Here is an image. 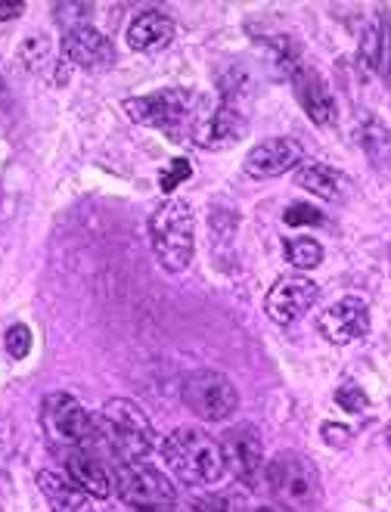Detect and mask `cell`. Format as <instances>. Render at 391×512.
<instances>
[{"label": "cell", "instance_id": "cell-1", "mask_svg": "<svg viewBox=\"0 0 391 512\" xmlns=\"http://www.w3.org/2000/svg\"><path fill=\"white\" fill-rule=\"evenodd\" d=\"M162 457L168 469L190 488L218 485L227 472L221 441L196 426H180L162 441Z\"/></svg>", "mask_w": 391, "mask_h": 512}, {"label": "cell", "instance_id": "cell-2", "mask_svg": "<svg viewBox=\"0 0 391 512\" xmlns=\"http://www.w3.org/2000/svg\"><path fill=\"white\" fill-rule=\"evenodd\" d=\"M97 444H103L118 463H137L156 447V429L149 416L128 398L106 401L100 413V432ZM94 444V447H97ZM94 454V450H90Z\"/></svg>", "mask_w": 391, "mask_h": 512}, {"label": "cell", "instance_id": "cell-3", "mask_svg": "<svg viewBox=\"0 0 391 512\" xmlns=\"http://www.w3.org/2000/svg\"><path fill=\"white\" fill-rule=\"evenodd\" d=\"M149 239H153V252L168 274L187 270L196 252L193 208L184 199H165L156 212L149 215Z\"/></svg>", "mask_w": 391, "mask_h": 512}, {"label": "cell", "instance_id": "cell-4", "mask_svg": "<svg viewBox=\"0 0 391 512\" xmlns=\"http://www.w3.org/2000/svg\"><path fill=\"white\" fill-rule=\"evenodd\" d=\"M264 488L286 509H311L320 500V475L308 457L280 450V454L264 466Z\"/></svg>", "mask_w": 391, "mask_h": 512}, {"label": "cell", "instance_id": "cell-5", "mask_svg": "<svg viewBox=\"0 0 391 512\" xmlns=\"http://www.w3.org/2000/svg\"><path fill=\"white\" fill-rule=\"evenodd\" d=\"M41 426L53 444L94 450L97 432H100V416L94 419L72 395H66V391H53L41 404Z\"/></svg>", "mask_w": 391, "mask_h": 512}, {"label": "cell", "instance_id": "cell-6", "mask_svg": "<svg viewBox=\"0 0 391 512\" xmlns=\"http://www.w3.org/2000/svg\"><path fill=\"white\" fill-rule=\"evenodd\" d=\"M184 407L202 419V423H224L239 407V395L233 382L218 370H193L180 385Z\"/></svg>", "mask_w": 391, "mask_h": 512}, {"label": "cell", "instance_id": "cell-7", "mask_svg": "<svg viewBox=\"0 0 391 512\" xmlns=\"http://www.w3.org/2000/svg\"><path fill=\"white\" fill-rule=\"evenodd\" d=\"M196 106L193 90L187 87H165L156 90V94L146 97H131L122 103L125 115L131 118L134 125H146V128H159L168 134H177L190 122V112Z\"/></svg>", "mask_w": 391, "mask_h": 512}, {"label": "cell", "instance_id": "cell-8", "mask_svg": "<svg viewBox=\"0 0 391 512\" xmlns=\"http://www.w3.org/2000/svg\"><path fill=\"white\" fill-rule=\"evenodd\" d=\"M112 488H115L118 500L134 509L174 506V500H177V491L168 481V475L149 463H115Z\"/></svg>", "mask_w": 391, "mask_h": 512}, {"label": "cell", "instance_id": "cell-9", "mask_svg": "<svg viewBox=\"0 0 391 512\" xmlns=\"http://www.w3.org/2000/svg\"><path fill=\"white\" fill-rule=\"evenodd\" d=\"M246 134H249V118L227 97L215 109H208L205 115H196L193 125H190L193 143L208 149V153H224V149H233Z\"/></svg>", "mask_w": 391, "mask_h": 512}, {"label": "cell", "instance_id": "cell-10", "mask_svg": "<svg viewBox=\"0 0 391 512\" xmlns=\"http://www.w3.org/2000/svg\"><path fill=\"white\" fill-rule=\"evenodd\" d=\"M221 450H224V463L227 469L243 481V485H258L264 478V444L255 426L239 423L230 426L221 435Z\"/></svg>", "mask_w": 391, "mask_h": 512}, {"label": "cell", "instance_id": "cell-11", "mask_svg": "<svg viewBox=\"0 0 391 512\" xmlns=\"http://www.w3.org/2000/svg\"><path fill=\"white\" fill-rule=\"evenodd\" d=\"M317 295H320V286L314 280L302 274H286L270 286L264 298V311L274 323L289 326L317 305Z\"/></svg>", "mask_w": 391, "mask_h": 512}, {"label": "cell", "instance_id": "cell-12", "mask_svg": "<svg viewBox=\"0 0 391 512\" xmlns=\"http://www.w3.org/2000/svg\"><path fill=\"white\" fill-rule=\"evenodd\" d=\"M317 333L329 345H351L370 333V308L364 298H339L317 317Z\"/></svg>", "mask_w": 391, "mask_h": 512}, {"label": "cell", "instance_id": "cell-13", "mask_svg": "<svg viewBox=\"0 0 391 512\" xmlns=\"http://www.w3.org/2000/svg\"><path fill=\"white\" fill-rule=\"evenodd\" d=\"M289 78H292V87H295V97H298V103H302V109L311 115V122L320 125V128L333 125L336 115H339V106H336L333 90H329V84L323 81V75L314 72L305 63H295Z\"/></svg>", "mask_w": 391, "mask_h": 512}, {"label": "cell", "instance_id": "cell-14", "mask_svg": "<svg viewBox=\"0 0 391 512\" xmlns=\"http://www.w3.org/2000/svg\"><path fill=\"white\" fill-rule=\"evenodd\" d=\"M302 156H305V149L298 140L274 137V140H264V143L252 146L243 168H246L249 177L267 180V177H280V174L298 168V165H302Z\"/></svg>", "mask_w": 391, "mask_h": 512}, {"label": "cell", "instance_id": "cell-15", "mask_svg": "<svg viewBox=\"0 0 391 512\" xmlns=\"http://www.w3.org/2000/svg\"><path fill=\"white\" fill-rule=\"evenodd\" d=\"M63 56L72 66L103 72L115 63V47L106 35H100L94 25H81L63 35Z\"/></svg>", "mask_w": 391, "mask_h": 512}, {"label": "cell", "instance_id": "cell-16", "mask_svg": "<svg viewBox=\"0 0 391 512\" xmlns=\"http://www.w3.org/2000/svg\"><path fill=\"white\" fill-rule=\"evenodd\" d=\"M63 466H66V475L72 485H78L84 494L97 497V500H106L112 494V478L109 472L100 466V460L90 454V450H81V447H66L63 450Z\"/></svg>", "mask_w": 391, "mask_h": 512}, {"label": "cell", "instance_id": "cell-17", "mask_svg": "<svg viewBox=\"0 0 391 512\" xmlns=\"http://www.w3.org/2000/svg\"><path fill=\"white\" fill-rule=\"evenodd\" d=\"M174 41V22L162 10H143L128 25V44L140 53H156Z\"/></svg>", "mask_w": 391, "mask_h": 512}, {"label": "cell", "instance_id": "cell-18", "mask_svg": "<svg viewBox=\"0 0 391 512\" xmlns=\"http://www.w3.org/2000/svg\"><path fill=\"white\" fill-rule=\"evenodd\" d=\"M38 488H41L50 512H97L90 494H84L78 485H72V481L59 478L56 472H41Z\"/></svg>", "mask_w": 391, "mask_h": 512}, {"label": "cell", "instance_id": "cell-19", "mask_svg": "<svg viewBox=\"0 0 391 512\" xmlns=\"http://www.w3.org/2000/svg\"><path fill=\"white\" fill-rule=\"evenodd\" d=\"M295 184L314 193L317 199H326V202H342L345 196V177L336 171V168H329L323 162H305V165H298L295 168Z\"/></svg>", "mask_w": 391, "mask_h": 512}, {"label": "cell", "instance_id": "cell-20", "mask_svg": "<svg viewBox=\"0 0 391 512\" xmlns=\"http://www.w3.org/2000/svg\"><path fill=\"white\" fill-rule=\"evenodd\" d=\"M391 47H388V35H385V25L376 19L367 25V32L364 38H360V50H357V59H360V66L376 72L382 66V56H388Z\"/></svg>", "mask_w": 391, "mask_h": 512}, {"label": "cell", "instance_id": "cell-21", "mask_svg": "<svg viewBox=\"0 0 391 512\" xmlns=\"http://www.w3.org/2000/svg\"><path fill=\"white\" fill-rule=\"evenodd\" d=\"M283 255L298 270H314L323 261V246L317 243V239H311V236H298V239H286Z\"/></svg>", "mask_w": 391, "mask_h": 512}, {"label": "cell", "instance_id": "cell-22", "mask_svg": "<svg viewBox=\"0 0 391 512\" xmlns=\"http://www.w3.org/2000/svg\"><path fill=\"white\" fill-rule=\"evenodd\" d=\"M360 146H364V153L382 168L388 153H391V137H388L385 125H379L376 118H370L367 128H364V140H360Z\"/></svg>", "mask_w": 391, "mask_h": 512}, {"label": "cell", "instance_id": "cell-23", "mask_svg": "<svg viewBox=\"0 0 391 512\" xmlns=\"http://www.w3.org/2000/svg\"><path fill=\"white\" fill-rule=\"evenodd\" d=\"M19 56H22V63H25L28 69H32V72L47 69V63H50V47H47V38L32 35V38H28V41L22 44Z\"/></svg>", "mask_w": 391, "mask_h": 512}, {"label": "cell", "instance_id": "cell-24", "mask_svg": "<svg viewBox=\"0 0 391 512\" xmlns=\"http://www.w3.org/2000/svg\"><path fill=\"white\" fill-rule=\"evenodd\" d=\"M336 404L345 410V413H364L370 407V398L364 395V388H360L357 382H342L336 388Z\"/></svg>", "mask_w": 391, "mask_h": 512}, {"label": "cell", "instance_id": "cell-25", "mask_svg": "<svg viewBox=\"0 0 391 512\" xmlns=\"http://www.w3.org/2000/svg\"><path fill=\"white\" fill-rule=\"evenodd\" d=\"M4 348L13 360H25L28 351H32V329H28L25 323H13L4 336Z\"/></svg>", "mask_w": 391, "mask_h": 512}, {"label": "cell", "instance_id": "cell-26", "mask_svg": "<svg viewBox=\"0 0 391 512\" xmlns=\"http://www.w3.org/2000/svg\"><path fill=\"white\" fill-rule=\"evenodd\" d=\"M283 221L289 224V227H320L326 218L317 212V205H308V202H295V205H289L286 208V215H283Z\"/></svg>", "mask_w": 391, "mask_h": 512}, {"label": "cell", "instance_id": "cell-27", "mask_svg": "<svg viewBox=\"0 0 391 512\" xmlns=\"http://www.w3.org/2000/svg\"><path fill=\"white\" fill-rule=\"evenodd\" d=\"M190 174H193V168H190L187 159H174V162L168 165V171H162V180H159V184H162L165 193H171L177 184H184V180H187Z\"/></svg>", "mask_w": 391, "mask_h": 512}, {"label": "cell", "instance_id": "cell-28", "mask_svg": "<svg viewBox=\"0 0 391 512\" xmlns=\"http://www.w3.org/2000/svg\"><path fill=\"white\" fill-rule=\"evenodd\" d=\"M190 512H230V503L221 494H205L190 503Z\"/></svg>", "mask_w": 391, "mask_h": 512}, {"label": "cell", "instance_id": "cell-29", "mask_svg": "<svg viewBox=\"0 0 391 512\" xmlns=\"http://www.w3.org/2000/svg\"><path fill=\"white\" fill-rule=\"evenodd\" d=\"M323 441L329 447H348L351 429L348 426H339V423H323Z\"/></svg>", "mask_w": 391, "mask_h": 512}, {"label": "cell", "instance_id": "cell-30", "mask_svg": "<svg viewBox=\"0 0 391 512\" xmlns=\"http://www.w3.org/2000/svg\"><path fill=\"white\" fill-rule=\"evenodd\" d=\"M22 10H25L22 0H0V22H4V19H16Z\"/></svg>", "mask_w": 391, "mask_h": 512}, {"label": "cell", "instance_id": "cell-31", "mask_svg": "<svg viewBox=\"0 0 391 512\" xmlns=\"http://www.w3.org/2000/svg\"><path fill=\"white\" fill-rule=\"evenodd\" d=\"M137 512H174L171 506H159V509H137Z\"/></svg>", "mask_w": 391, "mask_h": 512}, {"label": "cell", "instance_id": "cell-32", "mask_svg": "<svg viewBox=\"0 0 391 512\" xmlns=\"http://www.w3.org/2000/svg\"><path fill=\"white\" fill-rule=\"evenodd\" d=\"M258 512H277V509H270V506H261Z\"/></svg>", "mask_w": 391, "mask_h": 512}]
</instances>
